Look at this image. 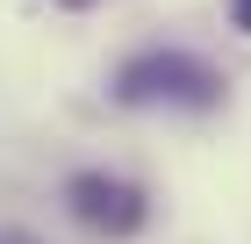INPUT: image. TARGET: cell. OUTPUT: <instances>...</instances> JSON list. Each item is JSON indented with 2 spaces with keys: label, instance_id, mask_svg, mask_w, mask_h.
Masks as SVG:
<instances>
[{
  "label": "cell",
  "instance_id": "1",
  "mask_svg": "<svg viewBox=\"0 0 251 244\" xmlns=\"http://www.w3.org/2000/svg\"><path fill=\"white\" fill-rule=\"evenodd\" d=\"M108 94L122 108H215L223 101V72H208L194 51H136L115 65Z\"/></svg>",
  "mask_w": 251,
  "mask_h": 244
},
{
  "label": "cell",
  "instance_id": "2",
  "mask_svg": "<svg viewBox=\"0 0 251 244\" xmlns=\"http://www.w3.org/2000/svg\"><path fill=\"white\" fill-rule=\"evenodd\" d=\"M65 208L94 237H136V230L151 223V194L136 187V180H122V172H72L65 180Z\"/></svg>",
  "mask_w": 251,
  "mask_h": 244
},
{
  "label": "cell",
  "instance_id": "3",
  "mask_svg": "<svg viewBox=\"0 0 251 244\" xmlns=\"http://www.w3.org/2000/svg\"><path fill=\"white\" fill-rule=\"evenodd\" d=\"M230 22H237V29L251 36V0H230Z\"/></svg>",
  "mask_w": 251,
  "mask_h": 244
},
{
  "label": "cell",
  "instance_id": "4",
  "mask_svg": "<svg viewBox=\"0 0 251 244\" xmlns=\"http://www.w3.org/2000/svg\"><path fill=\"white\" fill-rule=\"evenodd\" d=\"M0 244H43V237H29V230H0Z\"/></svg>",
  "mask_w": 251,
  "mask_h": 244
},
{
  "label": "cell",
  "instance_id": "5",
  "mask_svg": "<svg viewBox=\"0 0 251 244\" xmlns=\"http://www.w3.org/2000/svg\"><path fill=\"white\" fill-rule=\"evenodd\" d=\"M58 7H94V0H58Z\"/></svg>",
  "mask_w": 251,
  "mask_h": 244
}]
</instances>
